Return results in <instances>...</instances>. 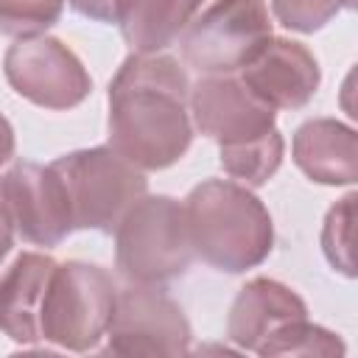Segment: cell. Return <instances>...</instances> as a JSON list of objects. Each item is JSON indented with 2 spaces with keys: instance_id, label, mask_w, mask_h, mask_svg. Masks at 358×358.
<instances>
[{
  "instance_id": "cell-1",
  "label": "cell",
  "mask_w": 358,
  "mask_h": 358,
  "mask_svg": "<svg viewBox=\"0 0 358 358\" xmlns=\"http://www.w3.org/2000/svg\"><path fill=\"white\" fill-rule=\"evenodd\" d=\"M190 78L168 53H131L109 81V148L140 171L179 162L193 143Z\"/></svg>"
},
{
  "instance_id": "cell-2",
  "label": "cell",
  "mask_w": 358,
  "mask_h": 358,
  "mask_svg": "<svg viewBox=\"0 0 358 358\" xmlns=\"http://www.w3.org/2000/svg\"><path fill=\"white\" fill-rule=\"evenodd\" d=\"M185 204L190 246L215 271L257 268L274 249V224L252 187L232 179H204Z\"/></svg>"
},
{
  "instance_id": "cell-3",
  "label": "cell",
  "mask_w": 358,
  "mask_h": 358,
  "mask_svg": "<svg viewBox=\"0 0 358 358\" xmlns=\"http://www.w3.org/2000/svg\"><path fill=\"white\" fill-rule=\"evenodd\" d=\"M185 204L173 196H140L115 227V266L137 285H165L193 263Z\"/></svg>"
},
{
  "instance_id": "cell-4",
  "label": "cell",
  "mask_w": 358,
  "mask_h": 358,
  "mask_svg": "<svg viewBox=\"0 0 358 358\" xmlns=\"http://www.w3.org/2000/svg\"><path fill=\"white\" fill-rule=\"evenodd\" d=\"M50 168L64 185L73 229L112 235L126 210L148 193L145 173L109 145L62 154L50 162Z\"/></svg>"
},
{
  "instance_id": "cell-5",
  "label": "cell",
  "mask_w": 358,
  "mask_h": 358,
  "mask_svg": "<svg viewBox=\"0 0 358 358\" xmlns=\"http://www.w3.org/2000/svg\"><path fill=\"white\" fill-rule=\"evenodd\" d=\"M115 299L117 285L106 268L84 260L56 263L42 299L39 338L70 352L95 350L112 322Z\"/></svg>"
},
{
  "instance_id": "cell-6",
  "label": "cell",
  "mask_w": 358,
  "mask_h": 358,
  "mask_svg": "<svg viewBox=\"0 0 358 358\" xmlns=\"http://www.w3.org/2000/svg\"><path fill=\"white\" fill-rule=\"evenodd\" d=\"M266 0H213L187 22L179 50L201 76H229L255 59L271 39Z\"/></svg>"
},
{
  "instance_id": "cell-7",
  "label": "cell",
  "mask_w": 358,
  "mask_h": 358,
  "mask_svg": "<svg viewBox=\"0 0 358 358\" xmlns=\"http://www.w3.org/2000/svg\"><path fill=\"white\" fill-rule=\"evenodd\" d=\"M106 355H182L190 350V322L159 285L117 288L106 327Z\"/></svg>"
},
{
  "instance_id": "cell-8",
  "label": "cell",
  "mask_w": 358,
  "mask_h": 358,
  "mask_svg": "<svg viewBox=\"0 0 358 358\" xmlns=\"http://www.w3.org/2000/svg\"><path fill=\"white\" fill-rule=\"evenodd\" d=\"M11 90L42 109H73L92 92V78L81 59L56 36L17 39L3 56Z\"/></svg>"
},
{
  "instance_id": "cell-9",
  "label": "cell",
  "mask_w": 358,
  "mask_h": 358,
  "mask_svg": "<svg viewBox=\"0 0 358 358\" xmlns=\"http://www.w3.org/2000/svg\"><path fill=\"white\" fill-rule=\"evenodd\" d=\"M0 201L14 232L34 246H59L73 232L70 201L59 173L39 162H14L0 176Z\"/></svg>"
},
{
  "instance_id": "cell-10",
  "label": "cell",
  "mask_w": 358,
  "mask_h": 358,
  "mask_svg": "<svg viewBox=\"0 0 358 358\" xmlns=\"http://www.w3.org/2000/svg\"><path fill=\"white\" fill-rule=\"evenodd\" d=\"M187 106L193 126L204 137L215 140L218 148H235L277 129V109L257 98L232 73L201 76L196 84H190Z\"/></svg>"
},
{
  "instance_id": "cell-11",
  "label": "cell",
  "mask_w": 358,
  "mask_h": 358,
  "mask_svg": "<svg viewBox=\"0 0 358 358\" xmlns=\"http://www.w3.org/2000/svg\"><path fill=\"white\" fill-rule=\"evenodd\" d=\"M241 81L274 109H299L316 95L322 70L302 42L271 36L255 59L241 67Z\"/></svg>"
},
{
  "instance_id": "cell-12",
  "label": "cell",
  "mask_w": 358,
  "mask_h": 358,
  "mask_svg": "<svg viewBox=\"0 0 358 358\" xmlns=\"http://www.w3.org/2000/svg\"><path fill=\"white\" fill-rule=\"evenodd\" d=\"M296 319H308L305 299L280 280L255 277L235 294L229 305L227 338L238 350L257 352L266 338Z\"/></svg>"
},
{
  "instance_id": "cell-13",
  "label": "cell",
  "mask_w": 358,
  "mask_h": 358,
  "mask_svg": "<svg viewBox=\"0 0 358 358\" xmlns=\"http://www.w3.org/2000/svg\"><path fill=\"white\" fill-rule=\"evenodd\" d=\"M56 263L50 255L22 252L0 277V330L22 347L42 341L39 313Z\"/></svg>"
},
{
  "instance_id": "cell-14",
  "label": "cell",
  "mask_w": 358,
  "mask_h": 358,
  "mask_svg": "<svg viewBox=\"0 0 358 358\" xmlns=\"http://www.w3.org/2000/svg\"><path fill=\"white\" fill-rule=\"evenodd\" d=\"M294 162L319 185H355L358 179V143L355 129L336 117L305 120L294 131Z\"/></svg>"
},
{
  "instance_id": "cell-15",
  "label": "cell",
  "mask_w": 358,
  "mask_h": 358,
  "mask_svg": "<svg viewBox=\"0 0 358 358\" xmlns=\"http://www.w3.org/2000/svg\"><path fill=\"white\" fill-rule=\"evenodd\" d=\"M204 0H120L117 28L131 53H162L173 45Z\"/></svg>"
},
{
  "instance_id": "cell-16",
  "label": "cell",
  "mask_w": 358,
  "mask_h": 358,
  "mask_svg": "<svg viewBox=\"0 0 358 358\" xmlns=\"http://www.w3.org/2000/svg\"><path fill=\"white\" fill-rule=\"evenodd\" d=\"M282 154H285V140L280 129H271L268 134L235 148H218L224 173L246 187H263L282 165Z\"/></svg>"
},
{
  "instance_id": "cell-17",
  "label": "cell",
  "mask_w": 358,
  "mask_h": 358,
  "mask_svg": "<svg viewBox=\"0 0 358 358\" xmlns=\"http://www.w3.org/2000/svg\"><path fill=\"white\" fill-rule=\"evenodd\" d=\"M344 352H347V347L336 333H330L319 324H310L308 319L288 322L271 338H266L257 350V355H305V358H313V355L338 358Z\"/></svg>"
},
{
  "instance_id": "cell-18",
  "label": "cell",
  "mask_w": 358,
  "mask_h": 358,
  "mask_svg": "<svg viewBox=\"0 0 358 358\" xmlns=\"http://www.w3.org/2000/svg\"><path fill=\"white\" fill-rule=\"evenodd\" d=\"M355 193H347L341 201H336L327 210L324 227H322V252L327 263L344 274L355 277V260H352V224H355Z\"/></svg>"
},
{
  "instance_id": "cell-19",
  "label": "cell",
  "mask_w": 358,
  "mask_h": 358,
  "mask_svg": "<svg viewBox=\"0 0 358 358\" xmlns=\"http://www.w3.org/2000/svg\"><path fill=\"white\" fill-rule=\"evenodd\" d=\"M64 0H0V34L28 39L59 22Z\"/></svg>"
},
{
  "instance_id": "cell-20",
  "label": "cell",
  "mask_w": 358,
  "mask_h": 358,
  "mask_svg": "<svg viewBox=\"0 0 358 358\" xmlns=\"http://www.w3.org/2000/svg\"><path fill=\"white\" fill-rule=\"evenodd\" d=\"M344 8H355V0H271L274 20L296 34H313L324 28Z\"/></svg>"
},
{
  "instance_id": "cell-21",
  "label": "cell",
  "mask_w": 358,
  "mask_h": 358,
  "mask_svg": "<svg viewBox=\"0 0 358 358\" xmlns=\"http://www.w3.org/2000/svg\"><path fill=\"white\" fill-rule=\"evenodd\" d=\"M70 8L95 22H117L120 0H67Z\"/></svg>"
},
{
  "instance_id": "cell-22",
  "label": "cell",
  "mask_w": 358,
  "mask_h": 358,
  "mask_svg": "<svg viewBox=\"0 0 358 358\" xmlns=\"http://www.w3.org/2000/svg\"><path fill=\"white\" fill-rule=\"evenodd\" d=\"M14 157V129L8 117L0 112V165H6Z\"/></svg>"
},
{
  "instance_id": "cell-23",
  "label": "cell",
  "mask_w": 358,
  "mask_h": 358,
  "mask_svg": "<svg viewBox=\"0 0 358 358\" xmlns=\"http://www.w3.org/2000/svg\"><path fill=\"white\" fill-rule=\"evenodd\" d=\"M11 243H14V224L8 218V210L3 207L0 201V263L6 260V255L11 252Z\"/></svg>"
}]
</instances>
